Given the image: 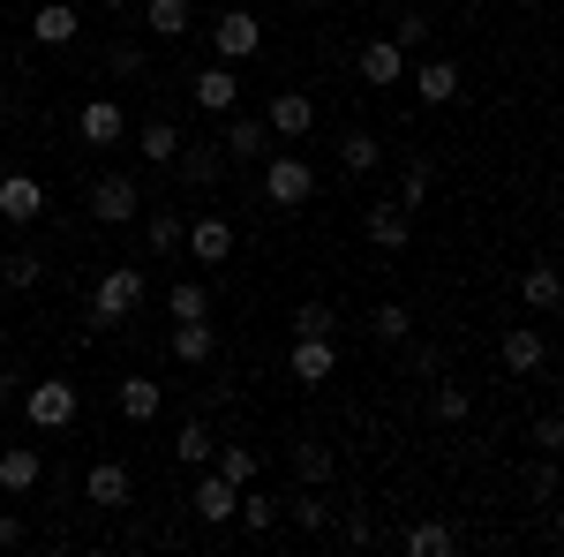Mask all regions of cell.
Returning a JSON list of instances; mask_svg holds the SVG:
<instances>
[{
    "instance_id": "obj_1",
    "label": "cell",
    "mask_w": 564,
    "mask_h": 557,
    "mask_svg": "<svg viewBox=\"0 0 564 557\" xmlns=\"http://www.w3.org/2000/svg\"><path fill=\"white\" fill-rule=\"evenodd\" d=\"M143 294H151V279H143L135 264H113V271L98 279V294H90V324H98V332H113L121 317L143 309Z\"/></svg>"
},
{
    "instance_id": "obj_2",
    "label": "cell",
    "mask_w": 564,
    "mask_h": 557,
    "mask_svg": "<svg viewBox=\"0 0 564 557\" xmlns=\"http://www.w3.org/2000/svg\"><path fill=\"white\" fill-rule=\"evenodd\" d=\"M263 196H271L279 212H302L308 196H316V173H308V159H294V151H263Z\"/></svg>"
},
{
    "instance_id": "obj_3",
    "label": "cell",
    "mask_w": 564,
    "mask_h": 557,
    "mask_svg": "<svg viewBox=\"0 0 564 557\" xmlns=\"http://www.w3.org/2000/svg\"><path fill=\"white\" fill-rule=\"evenodd\" d=\"M15 407L31 415V429H45V437H53V429L76 422V407H84V399H76V385H68V377H39V385L23 392Z\"/></svg>"
},
{
    "instance_id": "obj_4",
    "label": "cell",
    "mask_w": 564,
    "mask_h": 557,
    "mask_svg": "<svg viewBox=\"0 0 564 557\" xmlns=\"http://www.w3.org/2000/svg\"><path fill=\"white\" fill-rule=\"evenodd\" d=\"M188 98H196L212 121H226V114L241 106V76H234V61H204V68L188 76Z\"/></svg>"
},
{
    "instance_id": "obj_5",
    "label": "cell",
    "mask_w": 564,
    "mask_h": 557,
    "mask_svg": "<svg viewBox=\"0 0 564 557\" xmlns=\"http://www.w3.org/2000/svg\"><path fill=\"white\" fill-rule=\"evenodd\" d=\"M135 204H143V196H135L129 173H98V181H90V218H98V226H129Z\"/></svg>"
},
{
    "instance_id": "obj_6",
    "label": "cell",
    "mask_w": 564,
    "mask_h": 557,
    "mask_svg": "<svg viewBox=\"0 0 564 557\" xmlns=\"http://www.w3.org/2000/svg\"><path fill=\"white\" fill-rule=\"evenodd\" d=\"M263 129L286 136V143H294V136H308V129H316V98H308V90H271V106H263Z\"/></svg>"
},
{
    "instance_id": "obj_7",
    "label": "cell",
    "mask_w": 564,
    "mask_h": 557,
    "mask_svg": "<svg viewBox=\"0 0 564 557\" xmlns=\"http://www.w3.org/2000/svg\"><path fill=\"white\" fill-rule=\"evenodd\" d=\"M0 218H8V226H39L45 218V181L39 173H8V181H0Z\"/></svg>"
},
{
    "instance_id": "obj_8",
    "label": "cell",
    "mask_w": 564,
    "mask_h": 557,
    "mask_svg": "<svg viewBox=\"0 0 564 557\" xmlns=\"http://www.w3.org/2000/svg\"><path fill=\"white\" fill-rule=\"evenodd\" d=\"M84 497L98 505V513H121L135 497V474L121 468V460H90V474H84Z\"/></svg>"
},
{
    "instance_id": "obj_9",
    "label": "cell",
    "mask_w": 564,
    "mask_h": 557,
    "mask_svg": "<svg viewBox=\"0 0 564 557\" xmlns=\"http://www.w3.org/2000/svg\"><path fill=\"white\" fill-rule=\"evenodd\" d=\"M212 45H218V61H249V53L263 45V23L249 15V8H226V15L212 23Z\"/></svg>"
},
{
    "instance_id": "obj_10",
    "label": "cell",
    "mask_w": 564,
    "mask_h": 557,
    "mask_svg": "<svg viewBox=\"0 0 564 557\" xmlns=\"http://www.w3.org/2000/svg\"><path fill=\"white\" fill-rule=\"evenodd\" d=\"M286 369H294V385H332V377H339V346L332 340H294Z\"/></svg>"
},
{
    "instance_id": "obj_11",
    "label": "cell",
    "mask_w": 564,
    "mask_h": 557,
    "mask_svg": "<svg viewBox=\"0 0 564 557\" xmlns=\"http://www.w3.org/2000/svg\"><path fill=\"white\" fill-rule=\"evenodd\" d=\"M218 151L226 159H241V167H263V151H271V129L249 121V114H226V136H218Z\"/></svg>"
},
{
    "instance_id": "obj_12",
    "label": "cell",
    "mask_w": 564,
    "mask_h": 557,
    "mask_svg": "<svg viewBox=\"0 0 564 557\" xmlns=\"http://www.w3.org/2000/svg\"><path fill=\"white\" fill-rule=\"evenodd\" d=\"M497 354H505V369H512V377H534V369L550 362V340H542V324H512Z\"/></svg>"
},
{
    "instance_id": "obj_13",
    "label": "cell",
    "mask_w": 564,
    "mask_h": 557,
    "mask_svg": "<svg viewBox=\"0 0 564 557\" xmlns=\"http://www.w3.org/2000/svg\"><path fill=\"white\" fill-rule=\"evenodd\" d=\"M406 84H414L422 106H452V98H459V61H444V53H436V61H422Z\"/></svg>"
},
{
    "instance_id": "obj_14",
    "label": "cell",
    "mask_w": 564,
    "mask_h": 557,
    "mask_svg": "<svg viewBox=\"0 0 564 557\" xmlns=\"http://www.w3.org/2000/svg\"><path fill=\"white\" fill-rule=\"evenodd\" d=\"M76 129H84V143H98V151H106V143H121V136H129V114H121L113 98H84Z\"/></svg>"
},
{
    "instance_id": "obj_15",
    "label": "cell",
    "mask_w": 564,
    "mask_h": 557,
    "mask_svg": "<svg viewBox=\"0 0 564 557\" xmlns=\"http://www.w3.org/2000/svg\"><path fill=\"white\" fill-rule=\"evenodd\" d=\"M196 264H226L234 257V226L226 218H188V242H181Z\"/></svg>"
},
{
    "instance_id": "obj_16",
    "label": "cell",
    "mask_w": 564,
    "mask_h": 557,
    "mask_svg": "<svg viewBox=\"0 0 564 557\" xmlns=\"http://www.w3.org/2000/svg\"><path fill=\"white\" fill-rule=\"evenodd\" d=\"M361 84H377V90L406 84V53H399L391 39H369V45H361Z\"/></svg>"
},
{
    "instance_id": "obj_17",
    "label": "cell",
    "mask_w": 564,
    "mask_h": 557,
    "mask_svg": "<svg viewBox=\"0 0 564 557\" xmlns=\"http://www.w3.org/2000/svg\"><path fill=\"white\" fill-rule=\"evenodd\" d=\"M361 226H369L377 249H406V242H414V212H406V204H369Z\"/></svg>"
},
{
    "instance_id": "obj_18",
    "label": "cell",
    "mask_w": 564,
    "mask_h": 557,
    "mask_svg": "<svg viewBox=\"0 0 564 557\" xmlns=\"http://www.w3.org/2000/svg\"><path fill=\"white\" fill-rule=\"evenodd\" d=\"M218 167H226V151H218V143H188V136H181L174 173L188 181V189H212V181H218Z\"/></svg>"
},
{
    "instance_id": "obj_19",
    "label": "cell",
    "mask_w": 564,
    "mask_h": 557,
    "mask_svg": "<svg viewBox=\"0 0 564 557\" xmlns=\"http://www.w3.org/2000/svg\"><path fill=\"white\" fill-rule=\"evenodd\" d=\"M39 474H45L39 444H8V452H0V490H8V497H23V490H39Z\"/></svg>"
},
{
    "instance_id": "obj_20",
    "label": "cell",
    "mask_w": 564,
    "mask_h": 557,
    "mask_svg": "<svg viewBox=\"0 0 564 557\" xmlns=\"http://www.w3.org/2000/svg\"><path fill=\"white\" fill-rule=\"evenodd\" d=\"M76 31H84V15H76L68 0H45L39 15H31V39L39 45H76Z\"/></svg>"
},
{
    "instance_id": "obj_21",
    "label": "cell",
    "mask_w": 564,
    "mask_h": 557,
    "mask_svg": "<svg viewBox=\"0 0 564 557\" xmlns=\"http://www.w3.org/2000/svg\"><path fill=\"white\" fill-rule=\"evenodd\" d=\"M188 505H196V519H212V527H226V519H234V505H241V490H234L226 474H204Z\"/></svg>"
},
{
    "instance_id": "obj_22",
    "label": "cell",
    "mask_w": 564,
    "mask_h": 557,
    "mask_svg": "<svg viewBox=\"0 0 564 557\" xmlns=\"http://www.w3.org/2000/svg\"><path fill=\"white\" fill-rule=\"evenodd\" d=\"M520 301L534 309V317H557V301H564L557 271H550V264H527V271H520Z\"/></svg>"
},
{
    "instance_id": "obj_23",
    "label": "cell",
    "mask_w": 564,
    "mask_h": 557,
    "mask_svg": "<svg viewBox=\"0 0 564 557\" xmlns=\"http://www.w3.org/2000/svg\"><path fill=\"white\" fill-rule=\"evenodd\" d=\"M135 151H143L151 167H174V151H181V129L166 121V114H151V121L135 129Z\"/></svg>"
},
{
    "instance_id": "obj_24",
    "label": "cell",
    "mask_w": 564,
    "mask_h": 557,
    "mask_svg": "<svg viewBox=\"0 0 564 557\" xmlns=\"http://www.w3.org/2000/svg\"><path fill=\"white\" fill-rule=\"evenodd\" d=\"M166 317H174V324L212 317V287H204V279H174V287H166Z\"/></svg>"
},
{
    "instance_id": "obj_25",
    "label": "cell",
    "mask_w": 564,
    "mask_h": 557,
    "mask_svg": "<svg viewBox=\"0 0 564 557\" xmlns=\"http://www.w3.org/2000/svg\"><path fill=\"white\" fill-rule=\"evenodd\" d=\"M159 407H166V385H151V377H121V415H129V422H159Z\"/></svg>"
},
{
    "instance_id": "obj_26",
    "label": "cell",
    "mask_w": 564,
    "mask_h": 557,
    "mask_svg": "<svg viewBox=\"0 0 564 557\" xmlns=\"http://www.w3.org/2000/svg\"><path fill=\"white\" fill-rule=\"evenodd\" d=\"M143 242H151V257H181L188 218H181V212H151V218H143Z\"/></svg>"
},
{
    "instance_id": "obj_27",
    "label": "cell",
    "mask_w": 564,
    "mask_h": 557,
    "mask_svg": "<svg viewBox=\"0 0 564 557\" xmlns=\"http://www.w3.org/2000/svg\"><path fill=\"white\" fill-rule=\"evenodd\" d=\"M399 550H406V557H452V550H459V535H452V527H436V519H422V527H406V535H399Z\"/></svg>"
},
{
    "instance_id": "obj_28",
    "label": "cell",
    "mask_w": 564,
    "mask_h": 557,
    "mask_svg": "<svg viewBox=\"0 0 564 557\" xmlns=\"http://www.w3.org/2000/svg\"><path fill=\"white\" fill-rule=\"evenodd\" d=\"M234 519H241V527H249V535H271V527H279V497H271V490H257V482H249V490H241V505H234Z\"/></svg>"
},
{
    "instance_id": "obj_29",
    "label": "cell",
    "mask_w": 564,
    "mask_h": 557,
    "mask_svg": "<svg viewBox=\"0 0 564 557\" xmlns=\"http://www.w3.org/2000/svg\"><path fill=\"white\" fill-rule=\"evenodd\" d=\"M212 354H218L212 317H196V324H174V362H212Z\"/></svg>"
},
{
    "instance_id": "obj_30",
    "label": "cell",
    "mask_w": 564,
    "mask_h": 557,
    "mask_svg": "<svg viewBox=\"0 0 564 557\" xmlns=\"http://www.w3.org/2000/svg\"><path fill=\"white\" fill-rule=\"evenodd\" d=\"M406 332H414V317H406V301H377V309H369V340H377V346H399Z\"/></svg>"
},
{
    "instance_id": "obj_31",
    "label": "cell",
    "mask_w": 564,
    "mask_h": 557,
    "mask_svg": "<svg viewBox=\"0 0 564 557\" xmlns=\"http://www.w3.org/2000/svg\"><path fill=\"white\" fill-rule=\"evenodd\" d=\"M212 474H226L234 490H249L257 482V452L249 444H212Z\"/></svg>"
},
{
    "instance_id": "obj_32",
    "label": "cell",
    "mask_w": 564,
    "mask_h": 557,
    "mask_svg": "<svg viewBox=\"0 0 564 557\" xmlns=\"http://www.w3.org/2000/svg\"><path fill=\"white\" fill-rule=\"evenodd\" d=\"M143 23H151L159 39H188V31H196V15H188V0H151V8H143Z\"/></svg>"
},
{
    "instance_id": "obj_33",
    "label": "cell",
    "mask_w": 564,
    "mask_h": 557,
    "mask_svg": "<svg viewBox=\"0 0 564 557\" xmlns=\"http://www.w3.org/2000/svg\"><path fill=\"white\" fill-rule=\"evenodd\" d=\"M332 332H339V309L332 301H302L294 309V340H332Z\"/></svg>"
},
{
    "instance_id": "obj_34",
    "label": "cell",
    "mask_w": 564,
    "mask_h": 557,
    "mask_svg": "<svg viewBox=\"0 0 564 557\" xmlns=\"http://www.w3.org/2000/svg\"><path fill=\"white\" fill-rule=\"evenodd\" d=\"M39 279H45V264L31 257V249H8V257H0V287H15V294H31Z\"/></svg>"
},
{
    "instance_id": "obj_35",
    "label": "cell",
    "mask_w": 564,
    "mask_h": 557,
    "mask_svg": "<svg viewBox=\"0 0 564 557\" xmlns=\"http://www.w3.org/2000/svg\"><path fill=\"white\" fill-rule=\"evenodd\" d=\"M174 460H181V468H212V422H181Z\"/></svg>"
},
{
    "instance_id": "obj_36",
    "label": "cell",
    "mask_w": 564,
    "mask_h": 557,
    "mask_svg": "<svg viewBox=\"0 0 564 557\" xmlns=\"http://www.w3.org/2000/svg\"><path fill=\"white\" fill-rule=\"evenodd\" d=\"M377 159H384V143H377L369 129H354L347 143H339V167L347 173H377Z\"/></svg>"
},
{
    "instance_id": "obj_37",
    "label": "cell",
    "mask_w": 564,
    "mask_h": 557,
    "mask_svg": "<svg viewBox=\"0 0 564 557\" xmlns=\"http://www.w3.org/2000/svg\"><path fill=\"white\" fill-rule=\"evenodd\" d=\"M430 415H436V422H452V429H459V422H467V415H475V392H467V385H436Z\"/></svg>"
},
{
    "instance_id": "obj_38",
    "label": "cell",
    "mask_w": 564,
    "mask_h": 557,
    "mask_svg": "<svg viewBox=\"0 0 564 557\" xmlns=\"http://www.w3.org/2000/svg\"><path fill=\"white\" fill-rule=\"evenodd\" d=\"M332 468H339V460H332V444H294V474H302L308 490H316V482H332Z\"/></svg>"
},
{
    "instance_id": "obj_39",
    "label": "cell",
    "mask_w": 564,
    "mask_h": 557,
    "mask_svg": "<svg viewBox=\"0 0 564 557\" xmlns=\"http://www.w3.org/2000/svg\"><path fill=\"white\" fill-rule=\"evenodd\" d=\"M384 39L399 45V53H414V45H430V15H422V8H406V15H399V23H391Z\"/></svg>"
},
{
    "instance_id": "obj_40",
    "label": "cell",
    "mask_w": 564,
    "mask_h": 557,
    "mask_svg": "<svg viewBox=\"0 0 564 557\" xmlns=\"http://www.w3.org/2000/svg\"><path fill=\"white\" fill-rule=\"evenodd\" d=\"M430 181H436V167H430V159H406V181H399V204L414 212V204L430 196Z\"/></svg>"
},
{
    "instance_id": "obj_41",
    "label": "cell",
    "mask_w": 564,
    "mask_h": 557,
    "mask_svg": "<svg viewBox=\"0 0 564 557\" xmlns=\"http://www.w3.org/2000/svg\"><path fill=\"white\" fill-rule=\"evenodd\" d=\"M286 513H294V527H332V505H324L316 490H302V497H294Z\"/></svg>"
},
{
    "instance_id": "obj_42",
    "label": "cell",
    "mask_w": 564,
    "mask_h": 557,
    "mask_svg": "<svg viewBox=\"0 0 564 557\" xmlns=\"http://www.w3.org/2000/svg\"><path fill=\"white\" fill-rule=\"evenodd\" d=\"M106 68H113V76H143V45H135V39H121L113 53H106Z\"/></svg>"
},
{
    "instance_id": "obj_43",
    "label": "cell",
    "mask_w": 564,
    "mask_h": 557,
    "mask_svg": "<svg viewBox=\"0 0 564 557\" xmlns=\"http://www.w3.org/2000/svg\"><path fill=\"white\" fill-rule=\"evenodd\" d=\"M534 444H542V452H557V444H564V422H557V415H534Z\"/></svg>"
},
{
    "instance_id": "obj_44",
    "label": "cell",
    "mask_w": 564,
    "mask_h": 557,
    "mask_svg": "<svg viewBox=\"0 0 564 557\" xmlns=\"http://www.w3.org/2000/svg\"><path fill=\"white\" fill-rule=\"evenodd\" d=\"M527 490H534V497H557V468H550V460H542V468L527 474Z\"/></svg>"
},
{
    "instance_id": "obj_45",
    "label": "cell",
    "mask_w": 564,
    "mask_h": 557,
    "mask_svg": "<svg viewBox=\"0 0 564 557\" xmlns=\"http://www.w3.org/2000/svg\"><path fill=\"white\" fill-rule=\"evenodd\" d=\"M0 550H23V519L15 513H0Z\"/></svg>"
},
{
    "instance_id": "obj_46",
    "label": "cell",
    "mask_w": 564,
    "mask_h": 557,
    "mask_svg": "<svg viewBox=\"0 0 564 557\" xmlns=\"http://www.w3.org/2000/svg\"><path fill=\"white\" fill-rule=\"evenodd\" d=\"M98 8H129V0H98Z\"/></svg>"
},
{
    "instance_id": "obj_47",
    "label": "cell",
    "mask_w": 564,
    "mask_h": 557,
    "mask_svg": "<svg viewBox=\"0 0 564 557\" xmlns=\"http://www.w3.org/2000/svg\"><path fill=\"white\" fill-rule=\"evenodd\" d=\"M302 8H324V0H302Z\"/></svg>"
}]
</instances>
